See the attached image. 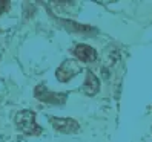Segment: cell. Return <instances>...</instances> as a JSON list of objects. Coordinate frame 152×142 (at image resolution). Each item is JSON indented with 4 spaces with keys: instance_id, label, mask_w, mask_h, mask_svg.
Masks as SVG:
<instances>
[{
    "instance_id": "2",
    "label": "cell",
    "mask_w": 152,
    "mask_h": 142,
    "mask_svg": "<svg viewBox=\"0 0 152 142\" xmlns=\"http://www.w3.org/2000/svg\"><path fill=\"white\" fill-rule=\"evenodd\" d=\"M82 72V64L78 60H65L56 70V76L60 83H68Z\"/></svg>"
},
{
    "instance_id": "7",
    "label": "cell",
    "mask_w": 152,
    "mask_h": 142,
    "mask_svg": "<svg viewBox=\"0 0 152 142\" xmlns=\"http://www.w3.org/2000/svg\"><path fill=\"white\" fill-rule=\"evenodd\" d=\"M61 23L65 25V28L69 29V31H75V32H89L92 31L89 26H85V25H80V23H74V22H68V20H61Z\"/></svg>"
},
{
    "instance_id": "4",
    "label": "cell",
    "mask_w": 152,
    "mask_h": 142,
    "mask_svg": "<svg viewBox=\"0 0 152 142\" xmlns=\"http://www.w3.org/2000/svg\"><path fill=\"white\" fill-rule=\"evenodd\" d=\"M52 127H54L57 131H61V133H75L78 131L80 125L75 119H71V118H49Z\"/></svg>"
},
{
    "instance_id": "3",
    "label": "cell",
    "mask_w": 152,
    "mask_h": 142,
    "mask_svg": "<svg viewBox=\"0 0 152 142\" xmlns=\"http://www.w3.org/2000/svg\"><path fill=\"white\" fill-rule=\"evenodd\" d=\"M35 98L43 101V102H48V104H65L68 99V95L66 93H56V92H49L46 86H37L35 87Z\"/></svg>"
},
{
    "instance_id": "8",
    "label": "cell",
    "mask_w": 152,
    "mask_h": 142,
    "mask_svg": "<svg viewBox=\"0 0 152 142\" xmlns=\"http://www.w3.org/2000/svg\"><path fill=\"white\" fill-rule=\"evenodd\" d=\"M8 6H10V3H8V2H0V14L5 12Z\"/></svg>"
},
{
    "instance_id": "1",
    "label": "cell",
    "mask_w": 152,
    "mask_h": 142,
    "mask_svg": "<svg viewBox=\"0 0 152 142\" xmlns=\"http://www.w3.org/2000/svg\"><path fill=\"white\" fill-rule=\"evenodd\" d=\"M15 124H17V128L22 133L29 135V136L42 135V131H43V128L35 122V113L32 110H22L20 113H17Z\"/></svg>"
},
{
    "instance_id": "5",
    "label": "cell",
    "mask_w": 152,
    "mask_h": 142,
    "mask_svg": "<svg viewBox=\"0 0 152 142\" xmlns=\"http://www.w3.org/2000/svg\"><path fill=\"white\" fill-rule=\"evenodd\" d=\"M72 54L75 55L78 61H83V63H92V61L97 60L95 49L88 46V44H77L75 49L72 50Z\"/></svg>"
},
{
    "instance_id": "6",
    "label": "cell",
    "mask_w": 152,
    "mask_h": 142,
    "mask_svg": "<svg viewBox=\"0 0 152 142\" xmlns=\"http://www.w3.org/2000/svg\"><path fill=\"white\" fill-rule=\"evenodd\" d=\"M98 90H100V81H98V78L91 72V70H88L85 84H83V92L88 96H94V95L98 93Z\"/></svg>"
}]
</instances>
